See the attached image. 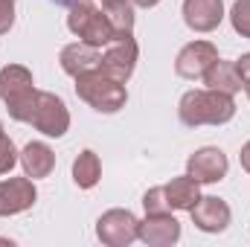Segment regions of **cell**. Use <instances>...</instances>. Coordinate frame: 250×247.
<instances>
[{"mask_svg":"<svg viewBox=\"0 0 250 247\" xmlns=\"http://www.w3.org/2000/svg\"><path fill=\"white\" fill-rule=\"evenodd\" d=\"M178 117L187 128H201V125H227L236 117V102L230 93L221 90H187L178 105Z\"/></svg>","mask_w":250,"mask_h":247,"instance_id":"cell-1","label":"cell"},{"mask_svg":"<svg viewBox=\"0 0 250 247\" xmlns=\"http://www.w3.org/2000/svg\"><path fill=\"white\" fill-rule=\"evenodd\" d=\"M38 87L32 79V70L23 64H6L0 70V99L6 102V111L15 123H32L35 105H38Z\"/></svg>","mask_w":250,"mask_h":247,"instance_id":"cell-2","label":"cell"},{"mask_svg":"<svg viewBox=\"0 0 250 247\" xmlns=\"http://www.w3.org/2000/svg\"><path fill=\"white\" fill-rule=\"evenodd\" d=\"M76 96L82 102H87L99 114H117V111H123L125 102H128L125 82L102 73L99 67L90 70V73L76 76Z\"/></svg>","mask_w":250,"mask_h":247,"instance_id":"cell-3","label":"cell"},{"mask_svg":"<svg viewBox=\"0 0 250 247\" xmlns=\"http://www.w3.org/2000/svg\"><path fill=\"white\" fill-rule=\"evenodd\" d=\"M67 29L79 41H84V44H90L96 50L108 47L117 38L108 18H105V12L93 0H76L73 6H67Z\"/></svg>","mask_w":250,"mask_h":247,"instance_id":"cell-4","label":"cell"},{"mask_svg":"<svg viewBox=\"0 0 250 247\" xmlns=\"http://www.w3.org/2000/svg\"><path fill=\"white\" fill-rule=\"evenodd\" d=\"M96 236L108 247H128L140 239V218L131 209H108L96 221Z\"/></svg>","mask_w":250,"mask_h":247,"instance_id":"cell-5","label":"cell"},{"mask_svg":"<svg viewBox=\"0 0 250 247\" xmlns=\"http://www.w3.org/2000/svg\"><path fill=\"white\" fill-rule=\"evenodd\" d=\"M32 128L41 131L44 137H64L70 131V111L64 105L62 96L50 93V90H41L38 93V105H35V114H32Z\"/></svg>","mask_w":250,"mask_h":247,"instance_id":"cell-6","label":"cell"},{"mask_svg":"<svg viewBox=\"0 0 250 247\" xmlns=\"http://www.w3.org/2000/svg\"><path fill=\"white\" fill-rule=\"evenodd\" d=\"M137 59H140V47L134 41V35L128 38H114L105 50H102V64L99 70L120 79V82H128L134 76V67H137Z\"/></svg>","mask_w":250,"mask_h":247,"instance_id":"cell-7","label":"cell"},{"mask_svg":"<svg viewBox=\"0 0 250 247\" xmlns=\"http://www.w3.org/2000/svg\"><path fill=\"white\" fill-rule=\"evenodd\" d=\"M227 154L215 145H204L187 157V175H192L198 184H218L227 178Z\"/></svg>","mask_w":250,"mask_h":247,"instance_id":"cell-8","label":"cell"},{"mask_svg":"<svg viewBox=\"0 0 250 247\" xmlns=\"http://www.w3.org/2000/svg\"><path fill=\"white\" fill-rule=\"evenodd\" d=\"M215 62H218L215 44H209V41H189L187 47L178 53V59H175V73L181 79L195 82V79H204V73Z\"/></svg>","mask_w":250,"mask_h":247,"instance_id":"cell-9","label":"cell"},{"mask_svg":"<svg viewBox=\"0 0 250 247\" xmlns=\"http://www.w3.org/2000/svg\"><path fill=\"white\" fill-rule=\"evenodd\" d=\"M38 201V189L32 184V178H9L0 181V218L6 215H18L32 209V204Z\"/></svg>","mask_w":250,"mask_h":247,"instance_id":"cell-10","label":"cell"},{"mask_svg":"<svg viewBox=\"0 0 250 247\" xmlns=\"http://www.w3.org/2000/svg\"><path fill=\"white\" fill-rule=\"evenodd\" d=\"M189 215H192V224H195L201 233H224V230L230 227V218H233L230 204L221 201V198H215V195L201 198V201L189 209Z\"/></svg>","mask_w":250,"mask_h":247,"instance_id":"cell-11","label":"cell"},{"mask_svg":"<svg viewBox=\"0 0 250 247\" xmlns=\"http://www.w3.org/2000/svg\"><path fill=\"white\" fill-rule=\"evenodd\" d=\"M181 239V221L172 212H160V215H146L140 221V242L148 247H172Z\"/></svg>","mask_w":250,"mask_h":247,"instance_id":"cell-12","label":"cell"},{"mask_svg":"<svg viewBox=\"0 0 250 247\" xmlns=\"http://www.w3.org/2000/svg\"><path fill=\"white\" fill-rule=\"evenodd\" d=\"M224 21V0H184V23L192 32H212Z\"/></svg>","mask_w":250,"mask_h":247,"instance_id":"cell-13","label":"cell"},{"mask_svg":"<svg viewBox=\"0 0 250 247\" xmlns=\"http://www.w3.org/2000/svg\"><path fill=\"white\" fill-rule=\"evenodd\" d=\"M59 64H62V70L67 76H82V73H90V70H96L99 64H102V53L96 50V47H90V44H84V41H76V44H67L62 50V56H59Z\"/></svg>","mask_w":250,"mask_h":247,"instance_id":"cell-14","label":"cell"},{"mask_svg":"<svg viewBox=\"0 0 250 247\" xmlns=\"http://www.w3.org/2000/svg\"><path fill=\"white\" fill-rule=\"evenodd\" d=\"M21 166H23V175L38 181V178H50L53 169H56V151L41 143V140H32L26 143V148L21 151Z\"/></svg>","mask_w":250,"mask_h":247,"instance_id":"cell-15","label":"cell"},{"mask_svg":"<svg viewBox=\"0 0 250 247\" xmlns=\"http://www.w3.org/2000/svg\"><path fill=\"white\" fill-rule=\"evenodd\" d=\"M204 84L209 90H221V93H230V96H236L245 87V82L236 70V62H221V59L204 73Z\"/></svg>","mask_w":250,"mask_h":247,"instance_id":"cell-16","label":"cell"},{"mask_svg":"<svg viewBox=\"0 0 250 247\" xmlns=\"http://www.w3.org/2000/svg\"><path fill=\"white\" fill-rule=\"evenodd\" d=\"M166 198L172 204V209H192L198 201H201V184L192 178V175H181V178H172L166 184Z\"/></svg>","mask_w":250,"mask_h":247,"instance_id":"cell-17","label":"cell"},{"mask_svg":"<svg viewBox=\"0 0 250 247\" xmlns=\"http://www.w3.org/2000/svg\"><path fill=\"white\" fill-rule=\"evenodd\" d=\"M102 12L117 38L134 35V3L131 0H102Z\"/></svg>","mask_w":250,"mask_h":247,"instance_id":"cell-18","label":"cell"},{"mask_svg":"<svg viewBox=\"0 0 250 247\" xmlns=\"http://www.w3.org/2000/svg\"><path fill=\"white\" fill-rule=\"evenodd\" d=\"M102 178V163H99V154L93 148H84L79 151V157L73 160V181L79 189H93Z\"/></svg>","mask_w":250,"mask_h":247,"instance_id":"cell-19","label":"cell"},{"mask_svg":"<svg viewBox=\"0 0 250 247\" xmlns=\"http://www.w3.org/2000/svg\"><path fill=\"white\" fill-rule=\"evenodd\" d=\"M143 209L146 215H160V212H172V204L166 198V186H151L143 195Z\"/></svg>","mask_w":250,"mask_h":247,"instance_id":"cell-20","label":"cell"},{"mask_svg":"<svg viewBox=\"0 0 250 247\" xmlns=\"http://www.w3.org/2000/svg\"><path fill=\"white\" fill-rule=\"evenodd\" d=\"M230 23L233 29L242 35V38H250V0H236L233 9H230Z\"/></svg>","mask_w":250,"mask_h":247,"instance_id":"cell-21","label":"cell"},{"mask_svg":"<svg viewBox=\"0 0 250 247\" xmlns=\"http://www.w3.org/2000/svg\"><path fill=\"white\" fill-rule=\"evenodd\" d=\"M18 163H21V154H18L15 143L3 134V137H0V175H9Z\"/></svg>","mask_w":250,"mask_h":247,"instance_id":"cell-22","label":"cell"},{"mask_svg":"<svg viewBox=\"0 0 250 247\" xmlns=\"http://www.w3.org/2000/svg\"><path fill=\"white\" fill-rule=\"evenodd\" d=\"M15 26V0H0V35Z\"/></svg>","mask_w":250,"mask_h":247,"instance_id":"cell-23","label":"cell"},{"mask_svg":"<svg viewBox=\"0 0 250 247\" xmlns=\"http://www.w3.org/2000/svg\"><path fill=\"white\" fill-rule=\"evenodd\" d=\"M236 70H239V76H242V82H250V53H245L239 62H236Z\"/></svg>","mask_w":250,"mask_h":247,"instance_id":"cell-24","label":"cell"},{"mask_svg":"<svg viewBox=\"0 0 250 247\" xmlns=\"http://www.w3.org/2000/svg\"><path fill=\"white\" fill-rule=\"evenodd\" d=\"M239 160H242V169L250 175V140L242 145V154H239Z\"/></svg>","mask_w":250,"mask_h":247,"instance_id":"cell-25","label":"cell"},{"mask_svg":"<svg viewBox=\"0 0 250 247\" xmlns=\"http://www.w3.org/2000/svg\"><path fill=\"white\" fill-rule=\"evenodd\" d=\"M134 6H140V9H151V6H157L160 0H131Z\"/></svg>","mask_w":250,"mask_h":247,"instance_id":"cell-26","label":"cell"},{"mask_svg":"<svg viewBox=\"0 0 250 247\" xmlns=\"http://www.w3.org/2000/svg\"><path fill=\"white\" fill-rule=\"evenodd\" d=\"M53 3H59V6H73L76 0H53Z\"/></svg>","mask_w":250,"mask_h":247,"instance_id":"cell-27","label":"cell"},{"mask_svg":"<svg viewBox=\"0 0 250 247\" xmlns=\"http://www.w3.org/2000/svg\"><path fill=\"white\" fill-rule=\"evenodd\" d=\"M245 93H248V99H250V82H245Z\"/></svg>","mask_w":250,"mask_h":247,"instance_id":"cell-28","label":"cell"},{"mask_svg":"<svg viewBox=\"0 0 250 247\" xmlns=\"http://www.w3.org/2000/svg\"><path fill=\"white\" fill-rule=\"evenodd\" d=\"M0 245H9V242H6V239H0Z\"/></svg>","mask_w":250,"mask_h":247,"instance_id":"cell-29","label":"cell"},{"mask_svg":"<svg viewBox=\"0 0 250 247\" xmlns=\"http://www.w3.org/2000/svg\"><path fill=\"white\" fill-rule=\"evenodd\" d=\"M0 137H3V123H0Z\"/></svg>","mask_w":250,"mask_h":247,"instance_id":"cell-30","label":"cell"}]
</instances>
